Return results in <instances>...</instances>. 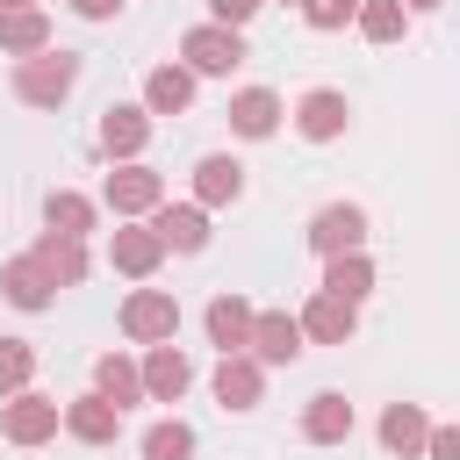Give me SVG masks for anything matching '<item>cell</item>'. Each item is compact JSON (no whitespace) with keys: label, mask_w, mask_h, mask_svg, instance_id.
Wrapping results in <instances>:
<instances>
[{"label":"cell","mask_w":460,"mask_h":460,"mask_svg":"<svg viewBox=\"0 0 460 460\" xmlns=\"http://www.w3.org/2000/svg\"><path fill=\"white\" fill-rule=\"evenodd\" d=\"M72 14H79V22H115L122 0H72Z\"/></svg>","instance_id":"34"},{"label":"cell","mask_w":460,"mask_h":460,"mask_svg":"<svg viewBox=\"0 0 460 460\" xmlns=\"http://www.w3.org/2000/svg\"><path fill=\"white\" fill-rule=\"evenodd\" d=\"M345 122H352V101H345L338 86H309V93L295 101V129H302L309 144H331V137H345Z\"/></svg>","instance_id":"9"},{"label":"cell","mask_w":460,"mask_h":460,"mask_svg":"<svg viewBox=\"0 0 460 460\" xmlns=\"http://www.w3.org/2000/svg\"><path fill=\"white\" fill-rule=\"evenodd\" d=\"M201 323H208V345H216V352H244V331H252V302H244V295H216V302L201 309Z\"/></svg>","instance_id":"21"},{"label":"cell","mask_w":460,"mask_h":460,"mask_svg":"<svg viewBox=\"0 0 460 460\" xmlns=\"http://www.w3.org/2000/svg\"><path fill=\"white\" fill-rule=\"evenodd\" d=\"M29 259L43 266L50 288H79V280H86V237H58V230H43Z\"/></svg>","instance_id":"17"},{"label":"cell","mask_w":460,"mask_h":460,"mask_svg":"<svg viewBox=\"0 0 460 460\" xmlns=\"http://www.w3.org/2000/svg\"><path fill=\"white\" fill-rule=\"evenodd\" d=\"M29 381H36V345L29 338H0V395H14Z\"/></svg>","instance_id":"30"},{"label":"cell","mask_w":460,"mask_h":460,"mask_svg":"<svg viewBox=\"0 0 460 460\" xmlns=\"http://www.w3.org/2000/svg\"><path fill=\"white\" fill-rule=\"evenodd\" d=\"M0 431H7V446H43V438H58V402L36 388H14L0 402Z\"/></svg>","instance_id":"7"},{"label":"cell","mask_w":460,"mask_h":460,"mask_svg":"<svg viewBox=\"0 0 460 460\" xmlns=\"http://www.w3.org/2000/svg\"><path fill=\"white\" fill-rule=\"evenodd\" d=\"M295 323H302V338H316V345H352V331H359V302H338V295L316 288V295L302 302Z\"/></svg>","instance_id":"10"},{"label":"cell","mask_w":460,"mask_h":460,"mask_svg":"<svg viewBox=\"0 0 460 460\" xmlns=\"http://www.w3.org/2000/svg\"><path fill=\"white\" fill-rule=\"evenodd\" d=\"M43 223H50L58 237H86V230H93V201L72 194V187H58V194L43 201Z\"/></svg>","instance_id":"27"},{"label":"cell","mask_w":460,"mask_h":460,"mask_svg":"<svg viewBox=\"0 0 460 460\" xmlns=\"http://www.w3.org/2000/svg\"><path fill=\"white\" fill-rule=\"evenodd\" d=\"M151 237H158L165 252H201V244H208V208H194V201H158V208H151Z\"/></svg>","instance_id":"11"},{"label":"cell","mask_w":460,"mask_h":460,"mask_svg":"<svg viewBox=\"0 0 460 460\" xmlns=\"http://www.w3.org/2000/svg\"><path fill=\"white\" fill-rule=\"evenodd\" d=\"M180 331V302L165 295V288H137L129 302H122V338H137V345H165Z\"/></svg>","instance_id":"6"},{"label":"cell","mask_w":460,"mask_h":460,"mask_svg":"<svg viewBox=\"0 0 460 460\" xmlns=\"http://www.w3.org/2000/svg\"><path fill=\"white\" fill-rule=\"evenodd\" d=\"M165 259V244L151 237V223H129V230H108V266L129 273V280H151Z\"/></svg>","instance_id":"15"},{"label":"cell","mask_w":460,"mask_h":460,"mask_svg":"<svg viewBox=\"0 0 460 460\" xmlns=\"http://www.w3.org/2000/svg\"><path fill=\"white\" fill-rule=\"evenodd\" d=\"M302 438H309V446H345V438H352V402H345L338 388L309 395V410H302Z\"/></svg>","instance_id":"20"},{"label":"cell","mask_w":460,"mask_h":460,"mask_svg":"<svg viewBox=\"0 0 460 460\" xmlns=\"http://www.w3.org/2000/svg\"><path fill=\"white\" fill-rule=\"evenodd\" d=\"M309 252L316 259H338V252H367V208L359 201H331L309 216Z\"/></svg>","instance_id":"4"},{"label":"cell","mask_w":460,"mask_h":460,"mask_svg":"<svg viewBox=\"0 0 460 460\" xmlns=\"http://www.w3.org/2000/svg\"><path fill=\"white\" fill-rule=\"evenodd\" d=\"M424 431H431V417H424L417 402H388V410H381V446H388V453H402V460H417V446H424Z\"/></svg>","instance_id":"24"},{"label":"cell","mask_w":460,"mask_h":460,"mask_svg":"<svg viewBox=\"0 0 460 460\" xmlns=\"http://www.w3.org/2000/svg\"><path fill=\"white\" fill-rule=\"evenodd\" d=\"M244 352H252L259 367H295V359H302V323H295L288 309H252Z\"/></svg>","instance_id":"5"},{"label":"cell","mask_w":460,"mask_h":460,"mask_svg":"<svg viewBox=\"0 0 460 460\" xmlns=\"http://www.w3.org/2000/svg\"><path fill=\"white\" fill-rule=\"evenodd\" d=\"M352 7H359V0H302V22H309V29H345Z\"/></svg>","instance_id":"31"},{"label":"cell","mask_w":460,"mask_h":460,"mask_svg":"<svg viewBox=\"0 0 460 460\" xmlns=\"http://www.w3.org/2000/svg\"><path fill=\"white\" fill-rule=\"evenodd\" d=\"M194 108V72L187 65H151L144 72V115H187Z\"/></svg>","instance_id":"18"},{"label":"cell","mask_w":460,"mask_h":460,"mask_svg":"<svg viewBox=\"0 0 460 460\" xmlns=\"http://www.w3.org/2000/svg\"><path fill=\"white\" fill-rule=\"evenodd\" d=\"M93 395H108L115 410H129V402H144V381H137V359H122V352H101V359H93Z\"/></svg>","instance_id":"23"},{"label":"cell","mask_w":460,"mask_h":460,"mask_svg":"<svg viewBox=\"0 0 460 460\" xmlns=\"http://www.w3.org/2000/svg\"><path fill=\"white\" fill-rule=\"evenodd\" d=\"M14 7H36V0H0V14H14Z\"/></svg>","instance_id":"36"},{"label":"cell","mask_w":460,"mask_h":460,"mask_svg":"<svg viewBox=\"0 0 460 460\" xmlns=\"http://www.w3.org/2000/svg\"><path fill=\"white\" fill-rule=\"evenodd\" d=\"M417 453H424V460H460V431H453V424H431Z\"/></svg>","instance_id":"32"},{"label":"cell","mask_w":460,"mask_h":460,"mask_svg":"<svg viewBox=\"0 0 460 460\" xmlns=\"http://www.w3.org/2000/svg\"><path fill=\"white\" fill-rule=\"evenodd\" d=\"M280 115H288V108H280V93H273V86H244V93H230V129H237V137H252V144H259V137H273V129H280Z\"/></svg>","instance_id":"19"},{"label":"cell","mask_w":460,"mask_h":460,"mask_svg":"<svg viewBox=\"0 0 460 460\" xmlns=\"http://www.w3.org/2000/svg\"><path fill=\"white\" fill-rule=\"evenodd\" d=\"M0 295H7L14 309H50V280H43L36 259H7V266H0Z\"/></svg>","instance_id":"25"},{"label":"cell","mask_w":460,"mask_h":460,"mask_svg":"<svg viewBox=\"0 0 460 460\" xmlns=\"http://www.w3.org/2000/svg\"><path fill=\"white\" fill-rule=\"evenodd\" d=\"M352 22H359L367 43H402V22H410V14H402V0H359Z\"/></svg>","instance_id":"28"},{"label":"cell","mask_w":460,"mask_h":460,"mask_svg":"<svg viewBox=\"0 0 460 460\" xmlns=\"http://www.w3.org/2000/svg\"><path fill=\"white\" fill-rule=\"evenodd\" d=\"M431 7H446V0H402V14H431Z\"/></svg>","instance_id":"35"},{"label":"cell","mask_w":460,"mask_h":460,"mask_svg":"<svg viewBox=\"0 0 460 460\" xmlns=\"http://www.w3.org/2000/svg\"><path fill=\"white\" fill-rule=\"evenodd\" d=\"M144 144H151V115L129 108V101H108L101 108V151L108 158H144Z\"/></svg>","instance_id":"14"},{"label":"cell","mask_w":460,"mask_h":460,"mask_svg":"<svg viewBox=\"0 0 460 460\" xmlns=\"http://www.w3.org/2000/svg\"><path fill=\"white\" fill-rule=\"evenodd\" d=\"M180 58H187V72H194V79H230L252 50H244V36H237V29H223V22H194V29L180 36Z\"/></svg>","instance_id":"2"},{"label":"cell","mask_w":460,"mask_h":460,"mask_svg":"<svg viewBox=\"0 0 460 460\" xmlns=\"http://www.w3.org/2000/svg\"><path fill=\"white\" fill-rule=\"evenodd\" d=\"M259 7H266V0H208V14H216L223 29H244V22L259 14Z\"/></svg>","instance_id":"33"},{"label":"cell","mask_w":460,"mask_h":460,"mask_svg":"<svg viewBox=\"0 0 460 460\" xmlns=\"http://www.w3.org/2000/svg\"><path fill=\"white\" fill-rule=\"evenodd\" d=\"M144 460H194V431H187L180 417H158V424L144 431Z\"/></svg>","instance_id":"29"},{"label":"cell","mask_w":460,"mask_h":460,"mask_svg":"<svg viewBox=\"0 0 460 460\" xmlns=\"http://www.w3.org/2000/svg\"><path fill=\"white\" fill-rule=\"evenodd\" d=\"M323 295H338V302H367V295H374V259H367V252H338V259H323Z\"/></svg>","instance_id":"22"},{"label":"cell","mask_w":460,"mask_h":460,"mask_svg":"<svg viewBox=\"0 0 460 460\" xmlns=\"http://www.w3.org/2000/svg\"><path fill=\"white\" fill-rule=\"evenodd\" d=\"M259 395H266V367L252 352H223L216 359V402L223 410H259Z\"/></svg>","instance_id":"12"},{"label":"cell","mask_w":460,"mask_h":460,"mask_svg":"<svg viewBox=\"0 0 460 460\" xmlns=\"http://www.w3.org/2000/svg\"><path fill=\"white\" fill-rule=\"evenodd\" d=\"M101 201H108L115 216H151V208L165 201V172H151L144 158H115V172L101 180Z\"/></svg>","instance_id":"3"},{"label":"cell","mask_w":460,"mask_h":460,"mask_svg":"<svg viewBox=\"0 0 460 460\" xmlns=\"http://www.w3.org/2000/svg\"><path fill=\"white\" fill-rule=\"evenodd\" d=\"M72 86H79V58L58 50V43H43V50H29V58L14 65V101H22V108H58Z\"/></svg>","instance_id":"1"},{"label":"cell","mask_w":460,"mask_h":460,"mask_svg":"<svg viewBox=\"0 0 460 460\" xmlns=\"http://www.w3.org/2000/svg\"><path fill=\"white\" fill-rule=\"evenodd\" d=\"M58 431H72L79 446H115L122 410H115L108 395H79V402H65V410H58Z\"/></svg>","instance_id":"13"},{"label":"cell","mask_w":460,"mask_h":460,"mask_svg":"<svg viewBox=\"0 0 460 460\" xmlns=\"http://www.w3.org/2000/svg\"><path fill=\"white\" fill-rule=\"evenodd\" d=\"M137 381H144V395H151V402H180V395L194 388V359H187V352L165 338V345H151V352H144Z\"/></svg>","instance_id":"8"},{"label":"cell","mask_w":460,"mask_h":460,"mask_svg":"<svg viewBox=\"0 0 460 460\" xmlns=\"http://www.w3.org/2000/svg\"><path fill=\"white\" fill-rule=\"evenodd\" d=\"M230 201H244V165L223 158V151H208L194 165V208H230Z\"/></svg>","instance_id":"16"},{"label":"cell","mask_w":460,"mask_h":460,"mask_svg":"<svg viewBox=\"0 0 460 460\" xmlns=\"http://www.w3.org/2000/svg\"><path fill=\"white\" fill-rule=\"evenodd\" d=\"M43 43H50V14H43V7H14V14H0V50L29 58V50H43Z\"/></svg>","instance_id":"26"}]
</instances>
